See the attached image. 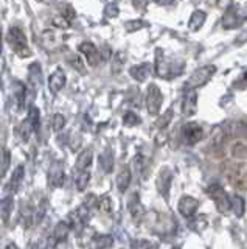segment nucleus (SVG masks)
Masks as SVG:
<instances>
[{
  "mask_svg": "<svg viewBox=\"0 0 247 249\" xmlns=\"http://www.w3.org/2000/svg\"><path fill=\"white\" fill-rule=\"evenodd\" d=\"M154 67H156V73L165 80H171L183 72V62L174 58H168L162 49L156 50V66Z\"/></svg>",
  "mask_w": 247,
  "mask_h": 249,
  "instance_id": "1",
  "label": "nucleus"
},
{
  "mask_svg": "<svg viewBox=\"0 0 247 249\" xmlns=\"http://www.w3.org/2000/svg\"><path fill=\"white\" fill-rule=\"evenodd\" d=\"M6 39H8L10 47L14 52H16L17 56H20V58L32 56V52H30V49H28L27 36H25V33L19 27H11Z\"/></svg>",
  "mask_w": 247,
  "mask_h": 249,
  "instance_id": "2",
  "label": "nucleus"
},
{
  "mask_svg": "<svg viewBox=\"0 0 247 249\" xmlns=\"http://www.w3.org/2000/svg\"><path fill=\"white\" fill-rule=\"evenodd\" d=\"M214 73H216V67L214 66L199 67L191 73V76L188 78V81L185 83V88L191 89V90H196L199 88H202V86H205L208 81L212 80Z\"/></svg>",
  "mask_w": 247,
  "mask_h": 249,
  "instance_id": "3",
  "label": "nucleus"
},
{
  "mask_svg": "<svg viewBox=\"0 0 247 249\" xmlns=\"http://www.w3.org/2000/svg\"><path fill=\"white\" fill-rule=\"evenodd\" d=\"M208 195L213 199L216 209L221 213H226L230 210V196L227 195V192L222 189L219 184H212L208 187Z\"/></svg>",
  "mask_w": 247,
  "mask_h": 249,
  "instance_id": "4",
  "label": "nucleus"
},
{
  "mask_svg": "<svg viewBox=\"0 0 247 249\" xmlns=\"http://www.w3.org/2000/svg\"><path fill=\"white\" fill-rule=\"evenodd\" d=\"M244 19H246L244 11L238 5L233 3L226 10V14H224V18H222V27L226 30L238 28L244 22Z\"/></svg>",
  "mask_w": 247,
  "mask_h": 249,
  "instance_id": "5",
  "label": "nucleus"
},
{
  "mask_svg": "<svg viewBox=\"0 0 247 249\" xmlns=\"http://www.w3.org/2000/svg\"><path fill=\"white\" fill-rule=\"evenodd\" d=\"M162 103H164V95H162V90L159 89L157 84H149L148 86V92H146V107H148V112L151 115H159Z\"/></svg>",
  "mask_w": 247,
  "mask_h": 249,
  "instance_id": "6",
  "label": "nucleus"
},
{
  "mask_svg": "<svg viewBox=\"0 0 247 249\" xmlns=\"http://www.w3.org/2000/svg\"><path fill=\"white\" fill-rule=\"evenodd\" d=\"M204 136V129L199 123L190 122L182 126V139L187 145H196Z\"/></svg>",
  "mask_w": 247,
  "mask_h": 249,
  "instance_id": "7",
  "label": "nucleus"
},
{
  "mask_svg": "<svg viewBox=\"0 0 247 249\" xmlns=\"http://www.w3.org/2000/svg\"><path fill=\"white\" fill-rule=\"evenodd\" d=\"M80 52L84 54V56H86V61H87V64L90 67H97L103 59L101 53H99V50L92 42H87V41L82 42L80 45Z\"/></svg>",
  "mask_w": 247,
  "mask_h": 249,
  "instance_id": "8",
  "label": "nucleus"
},
{
  "mask_svg": "<svg viewBox=\"0 0 247 249\" xmlns=\"http://www.w3.org/2000/svg\"><path fill=\"white\" fill-rule=\"evenodd\" d=\"M199 209V201L193 196H182L179 199V204H177V210H179V213L185 218H193L195 213L198 212Z\"/></svg>",
  "mask_w": 247,
  "mask_h": 249,
  "instance_id": "9",
  "label": "nucleus"
},
{
  "mask_svg": "<svg viewBox=\"0 0 247 249\" xmlns=\"http://www.w3.org/2000/svg\"><path fill=\"white\" fill-rule=\"evenodd\" d=\"M196 111H198V92L187 89L182 100V114L191 117L196 114Z\"/></svg>",
  "mask_w": 247,
  "mask_h": 249,
  "instance_id": "10",
  "label": "nucleus"
},
{
  "mask_svg": "<svg viewBox=\"0 0 247 249\" xmlns=\"http://www.w3.org/2000/svg\"><path fill=\"white\" fill-rule=\"evenodd\" d=\"M66 83H67V78H66L64 70L56 69L49 78V89H50L51 93H59L61 90L64 89Z\"/></svg>",
  "mask_w": 247,
  "mask_h": 249,
  "instance_id": "11",
  "label": "nucleus"
},
{
  "mask_svg": "<svg viewBox=\"0 0 247 249\" xmlns=\"http://www.w3.org/2000/svg\"><path fill=\"white\" fill-rule=\"evenodd\" d=\"M128 210H129V213H131V216H132L134 221H140L142 220V216L145 213V209H143L142 202H140V196H138L137 193L131 195L129 202H128Z\"/></svg>",
  "mask_w": 247,
  "mask_h": 249,
  "instance_id": "12",
  "label": "nucleus"
},
{
  "mask_svg": "<svg viewBox=\"0 0 247 249\" xmlns=\"http://www.w3.org/2000/svg\"><path fill=\"white\" fill-rule=\"evenodd\" d=\"M171 182H173V171L169 170V168H164V170L160 171V176L157 179V187H159V192H160L162 196L168 198Z\"/></svg>",
  "mask_w": 247,
  "mask_h": 249,
  "instance_id": "13",
  "label": "nucleus"
},
{
  "mask_svg": "<svg viewBox=\"0 0 247 249\" xmlns=\"http://www.w3.org/2000/svg\"><path fill=\"white\" fill-rule=\"evenodd\" d=\"M152 70V66L149 64V62H143V64H138V66H134L129 69V75L134 78L135 81L138 83H143L146 81V78L149 76Z\"/></svg>",
  "mask_w": 247,
  "mask_h": 249,
  "instance_id": "14",
  "label": "nucleus"
},
{
  "mask_svg": "<svg viewBox=\"0 0 247 249\" xmlns=\"http://www.w3.org/2000/svg\"><path fill=\"white\" fill-rule=\"evenodd\" d=\"M28 83L33 86V88H41L42 84V69L37 62H33L32 66L28 67Z\"/></svg>",
  "mask_w": 247,
  "mask_h": 249,
  "instance_id": "15",
  "label": "nucleus"
},
{
  "mask_svg": "<svg viewBox=\"0 0 247 249\" xmlns=\"http://www.w3.org/2000/svg\"><path fill=\"white\" fill-rule=\"evenodd\" d=\"M131 178H132V175H131V168L125 167V168H121V170H120V173L117 175V179H115V182H117V189H118V192L125 193V192L129 189Z\"/></svg>",
  "mask_w": 247,
  "mask_h": 249,
  "instance_id": "16",
  "label": "nucleus"
},
{
  "mask_svg": "<svg viewBox=\"0 0 247 249\" xmlns=\"http://www.w3.org/2000/svg\"><path fill=\"white\" fill-rule=\"evenodd\" d=\"M42 44L47 50H55L61 44H63V39H61V36H58L56 33H53V31H44L42 33Z\"/></svg>",
  "mask_w": 247,
  "mask_h": 249,
  "instance_id": "17",
  "label": "nucleus"
},
{
  "mask_svg": "<svg viewBox=\"0 0 247 249\" xmlns=\"http://www.w3.org/2000/svg\"><path fill=\"white\" fill-rule=\"evenodd\" d=\"M205 20H207V14H205V11H202V10L193 11L191 18H190V20H188V28H190L191 31H198V30L202 28V25L205 23Z\"/></svg>",
  "mask_w": 247,
  "mask_h": 249,
  "instance_id": "18",
  "label": "nucleus"
},
{
  "mask_svg": "<svg viewBox=\"0 0 247 249\" xmlns=\"http://www.w3.org/2000/svg\"><path fill=\"white\" fill-rule=\"evenodd\" d=\"M13 206H14L13 196H5L2 201H0V220L3 223H8L11 212H13Z\"/></svg>",
  "mask_w": 247,
  "mask_h": 249,
  "instance_id": "19",
  "label": "nucleus"
},
{
  "mask_svg": "<svg viewBox=\"0 0 247 249\" xmlns=\"http://www.w3.org/2000/svg\"><path fill=\"white\" fill-rule=\"evenodd\" d=\"M24 175H25V168H24V165H17L16 168H14L13 175H11V179H10V184H8V187H10V189H11L14 193L17 192L19 185L22 184V181H24Z\"/></svg>",
  "mask_w": 247,
  "mask_h": 249,
  "instance_id": "20",
  "label": "nucleus"
},
{
  "mask_svg": "<svg viewBox=\"0 0 247 249\" xmlns=\"http://www.w3.org/2000/svg\"><path fill=\"white\" fill-rule=\"evenodd\" d=\"M92 160H94V153H92V150H84L82 153H80L78 159H76V168H78V171L89 170Z\"/></svg>",
  "mask_w": 247,
  "mask_h": 249,
  "instance_id": "21",
  "label": "nucleus"
},
{
  "mask_svg": "<svg viewBox=\"0 0 247 249\" xmlns=\"http://www.w3.org/2000/svg\"><path fill=\"white\" fill-rule=\"evenodd\" d=\"M27 122H28V124L32 126V129L34 132H39V129H41V112H39V109H37L36 106L30 107Z\"/></svg>",
  "mask_w": 247,
  "mask_h": 249,
  "instance_id": "22",
  "label": "nucleus"
},
{
  "mask_svg": "<svg viewBox=\"0 0 247 249\" xmlns=\"http://www.w3.org/2000/svg\"><path fill=\"white\" fill-rule=\"evenodd\" d=\"M99 168H101L104 173H111L114 168V154L109 148L99 156Z\"/></svg>",
  "mask_w": 247,
  "mask_h": 249,
  "instance_id": "23",
  "label": "nucleus"
},
{
  "mask_svg": "<svg viewBox=\"0 0 247 249\" xmlns=\"http://www.w3.org/2000/svg\"><path fill=\"white\" fill-rule=\"evenodd\" d=\"M66 181V175H64V170L61 168L59 165H56L55 168L50 170V184L53 187H61Z\"/></svg>",
  "mask_w": 247,
  "mask_h": 249,
  "instance_id": "24",
  "label": "nucleus"
},
{
  "mask_svg": "<svg viewBox=\"0 0 247 249\" xmlns=\"http://www.w3.org/2000/svg\"><path fill=\"white\" fill-rule=\"evenodd\" d=\"M68 232H70V226L64 221H59L56 224L55 231H53V238H55L56 241H64L68 237Z\"/></svg>",
  "mask_w": 247,
  "mask_h": 249,
  "instance_id": "25",
  "label": "nucleus"
},
{
  "mask_svg": "<svg viewBox=\"0 0 247 249\" xmlns=\"http://www.w3.org/2000/svg\"><path fill=\"white\" fill-rule=\"evenodd\" d=\"M230 209H233L235 215L239 218L244 215V210H246V204H244V199L243 196H239V195H233V196L230 198Z\"/></svg>",
  "mask_w": 247,
  "mask_h": 249,
  "instance_id": "26",
  "label": "nucleus"
},
{
  "mask_svg": "<svg viewBox=\"0 0 247 249\" xmlns=\"http://www.w3.org/2000/svg\"><path fill=\"white\" fill-rule=\"evenodd\" d=\"M89 182H90V171L89 170H84V171H80L78 176L75 179V184H76V189L78 192H84L89 187Z\"/></svg>",
  "mask_w": 247,
  "mask_h": 249,
  "instance_id": "27",
  "label": "nucleus"
},
{
  "mask_svg": "<svg viewBox=\"0 0 247 249\" xmlns=\"http://www.w3.org/2000/svg\"><path fill=\"white\" fill-rule=\"evenodd\" d=\"M125 62H126V54L123 53V52H117L114 54V58H112V73H120L121 70H123V66H125Z\"/></svg>",
  "mask_w": 247,
  "mask_h": 249,
  "instance_id": "28",
  "label": "nucleus"
},
{
  "mask_svg": "<svg viewBox=\"0 0 247 249\" xmlns=\"http://www.w3.org/2000/svg\"><path fill=\"white\" fill-rule=\"evenodd\" d=\"M95 249H109L114 246V237L112 235H98L94 238Z\"/></svg>",
  "mask_w": 247,
  "mask_h": 249,
  "instance_id": "29",
  "label": "nucleus"
},
{
  "mask_svg": "<svg viewBox=\"0 0 247 249\" xmlns=\"http://www.w3.org/2000/svg\"><path fill=\"white\" fill-rule=\"evenodd\" d=\"M246 142L244 140H236L231 146V158L233 159H246Z\"/></svg>",
  "mask_w": 247,
  "mask_h": 249,
  "instance_id": "30",
  "label": "nucleus"
},
{
  "mask_svg": "<svg viewBox=\"0 0 247 249\" xmlns=\"http://www.w3.org/2000/svg\"><path fill=\"white\" fill-rule=\"evenodd\" d=\"M123 123H125L126 126H137V124L142 123V120H140V117H138L135 112L129 111V112L125 114V117H123Z\"/></svg>",
  "mask_w": 247,
  "mask_h": 249,
  "instance_id": "31",
  "label": "nucleus"
},
{
  "mask_svg": "<svg viewBox=\"0 0 247 249\" xmlns=\"http://www.w3.org/2000/svg\"><path fill=\"white\" fill-rule=\"evenodd\" d=\"M146 25H148V22L135 19V20H129V22H126L125 28H126L128 33H134V31H137V30H142V28H145Z\"/></svg>",
  "mask_w": 247,
  "mask_h": 249,
  "instance_id": "32",
  "label": "nucleus"
},
{
  "mask_svg": "<svg viewBox=\"0 0 247 249\" xmlns=\"http://www.w3.org/2000/svg\"><path fill=\"white\" fill-rule=\"evenodd\" d=\"M51 126H53V131L59 132L66 126V117L63 114H55L51 117Z\"/></svg>",
  "mask_w": 247,
  "mask_h": 249,
  "instance_id": "33",
  "label": "nucleus"
},
{
  "mask_svg": "<svg viewBox=\"0 0 247 249\" xmlns=\"http://www.w3.org/2000/svg\"><path fill=\"white\" fill-rule=\"evenodd\" d=\"M98 209L101 210L103 213L111 215L112 213V201L109 196H103L101 199H98Z\"/></svg>",
  "mask_w": 247,
  "mask_h": 249,
  "instance_id": "34",
  "label": "nucleus"
},
{
  "mask_svg": "<svg viewBox=\"0 0 247 249\" xmlns=\"http://www.w3.org/2000/svg\"><path fill=\"white\" fill-rule=\"evenodd\" d=\"M75 215H76V220H78L81 224H86L90 220V210L87 207H84V206H81L78 210H76Z\"/></svg>",
  "mask_w": 247,
  "mask_h": 249,
  "instance_id": "35",
  "label": "nucleus"
},
{
  "mask_svg": "<svg viewBox=\"0 0 247 249\" xmlns=\"http://www.w3.org/2000/svg\"><path fill=\"white\" fill-rule=\"evenodd\" d=\"M132 165H134V168H135V171L140 176H143L145 175V168H146V162H145V158L143 156H135L134 158V162H132Z\"/></svg>",
  "mask_w": 247,
  "mask_h": 249,
  "instance_id": "36",
  "label": "nucleus"
},
{
  "mask_svg": "<svg viewBox=\"0 0 247 249\" xmlns=\"http://www.w3.org/2000/svg\"><path fill=\"white\" fill-rule=\"evenodd\" d=\"M171 120H173V109H168V111L164 114V117H160V119L157 120L156 126L160 128V129H164V128L168 126V123L171 122Z\"/></svg>",
  "mask_w": 247,
  "mask_h": 249,
  "instance_id": "37",
  "label": "nucleus"
},
{
  "mask_svg": "<svg viewBox=\"0 0 247 249\" xmlns=\"http://www.w3.org/2000/svg\"><path fill=\"white\" fill-rule=\"evenodd\" d=\"M10 162H11V156H10V151H3L2 153V162H0V176H5L6 170L10 167Z\"/></svg>",
  "mask_w": 247,
  "mask_h": 249,
  "instance_id": "38",
  "label": "nucleus"
},
{
  "mask_svg": "<svg viewBox=\"0 0 247 249\" xmlns=\"http://www.w3.org/2000/svg\"><path fill=\"white\" fill-rule=\"evenodd\" d=\"M118 14H120V10H118L117 3H107L104 6V16H106V18L114 19V18H117Z\"/></svg>",
  "mask_w": 247,
  "mask_h": 249,
  "instance_id": "39",
  "label": "nucleus"
},
{
  "mask_svg": "<svg viewBox=\"0 0 247 249\" xmlns=\"http://www.w3.org/2000/svg\"><path fill=\"white\" fill-rule=\"evenodd\" d=\"M132 249H157V245L148 240H135L132 241Z\"/></svg>",
  "mask_w": 247,
  "mask_h": 249,
  "instance_id": "40",
  "label": "nucleus"
},
{
  "mask_svg": "<svg viewBox=\"0 0 247 249\" xmlns=\"http://www.w3.org/2000/svg\"><path fill=\"white\" fill-rule=\"evenodd\" d=\"M61 10H63V13H61V16H63L64 19H67L68 22L75 19V10L70 6V5H61Z\"/></svg>",
  "mask_w": 247,
  "mask_h": 249,
  "instance_id": "41",
  "label": "nucleus"
},
{
  "mask_svg": "<svg viewBox=\"0 0 247 249\" xmlns=\"http://www.w3.org/2000/svg\"><path fill=\"white\" fill-rule=\"evenodd\" d=\"M25 88L24 84L17 83V89H16V97H17V103H19V107H24V103H25Z\"/></svg>",
  "mask_w": 247,
  "mask_h": 249,
  "instance_id": "42",
  "label": "nucleus"
},
{
  "mask_svg": "<svg viewBox=\"0 0 247 249\" xmlns=\"http://www.w3.org/2000/svg\"><path fill=\"white\" fill-rule=\"evenodd\" d=\"M53 25H56L58 28H68L70 27V22L59 14V16H56V18H53Z\"/></svg>",
  "mask_w": 247,
  "mask_h": 249,
  "instance_id": "43",
  "label": "nucleus"
},
{
  "mask_svg": "<svg viewBox=\"0 0 247 249\" xmlns=\"http://www.w3.org/2000/svg\"><path fill=\"white\" fill-rule=\"evenodd\" d=\"M84 207H87L89 210H92L94 207H98V198L95 196V195H89V196L86 198V201H84Z\"/></svg>",
  "mask_w": 247,
  "mask_h": 249,
  "instance_id": "44",
  "label": "nucleus"
},
{
  "mask_svg": "<svg viewBox=\"0 0 247 249\" xmlns=\"http://www.w3.org/2000/svg\"><path fill=\"white\" fill-rule=\"evenodd\" d=\"M70 64H72L75 69H78L80 72H84V66H82V61H81L80 56H73V58H70Z\"/></svg>",
  "mask_w": 247,
  "mask_h": 249,
  "instance_id": "45",
  "label": "nucleus"
},
{
  "mask_svg": "<svg viewBox=\"0 0 247 249\" xmlns=\"http://www.w3.org/2000/svg\"><path fill=\"white\" fill-rule=\"evenodd\" d=\"M32 249H49V241L45 238H41L39 241H36Z\"/></svg>",
  "mask_w": 247,
  "mask_h": 249,
  "instance_id": "46",
  "label": "nucleus"
},
{
  "mask_svg": "<svg viewBox=\"0 0 247 249\" xmlns=\"http://www.w3.org/2000/svg\"><path fill=\"white\" fill-rule=\"evenodd\" d=\"M132 3H134V6L137 8V10H145V6H146V0H132Z\"/></svg>",
  "mask_w": 247,
  "mask_h": 249,
  "instance_id": "47",
  "label": "nucleus"
},
{
  "mask_svg": "<svg viewBox=\"0 0 247 249\" xmlns=\"http://www.w3.org/2000/svg\"><path fill=\"white\" fill-rule=\"evenodd\" d=\"M159 5H171L174 0H156Z\"/></svg>",
  "mask_w": 247,
  "mask_h": 249,
  "instance_id": "48",
  "label": "nucleus"
},
{
  "mask_svg": "<svg viewBox=\"0 0 247 249\" xmlns=\"http://www.w3.org/2000/svg\"><path fill=\"white\" fill-rule=\"evenodd\" d=\"M5 249H19L16 245H14V243H8V245H6V248Z\"/></svg>",
  "mask_w": 247,
  "mask_h": 249,
  "instance_id": "49",
  "label": "nucleus"
},
{
  "mask_svg": "<svg viewBox=\"0 0 247 249\" xmlns=\"http://www.w3.org/2000/svg\"><path fill=\"white\" fill-rule=\"evenodd\" d=\"M2 42H3V36H2V27H0V52H2Z\"/></svg>",
  "mask_w": 247,
  "mask_h": 249,
  "instance_id": "50",
  "label": "nucleus"
}]
</instances>
